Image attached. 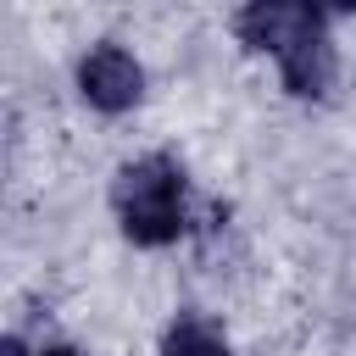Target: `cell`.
Returning <instances> with one entry per match:
<instances>
[{"label": "cell", "instance_id": "cell-5", "mask_svg": "<svg viewBox=\"0 0 356 356\" xmlns=\"http://www.w3.org/2000/svg\"><path fill=\"white\" fill-rule=\"evenodd\" d=\"M33 356H89L83 345H72V339H39V350Z\"/></svg>", "mask_w": 356, "mask_h": 356}, {"label": "cell", "instance_id": "cell-4", "mask_svg": "<svg viewBox=\"0 0 356 356\" xmlns=\"http://www.w3.org/2000/svg\"><path fill=\"white\" fill-rule=\"evenodd\" d=\"M156 356H234V345H228V334H222L211 317H200V312L184 306V312L161 328Z\"/></svg>", "mask_w": 356, "mask_h": 356}, {"label": "cell", "instance_id": "cell-3", "mask_svg": "<svg viewBox=\"0 0 356 356\" xmlns=\"http://www.w3.org/2000/svg\"><path fill=\"white\" fill-rule=\"evenodd\" d=\"M72 89L78 100L95 111V117H128L145 106V89H150V72L145 61L117 44V39H95L78 61H72Z\"/></svg>", "mask_w": 356, "mask_h": 356}, {"label": "cell", "instance_id": "cell-2", "mask_svg": "<svg viewBox=\"0 0 356 356\" xmlns=\"http://www.w3.org/2000/svg\"><path fill=\"white\" fill-rule=\"evenodd\" d=\"M111 217L117 234L134 250H172L178 239H189L195 228V189H189V167L172 150H145L128 156L111 172Z\"/></svg>", "mask_w": 356, "mask_h": 356}, {"label": "cell", "instance_id": "cell-1", "mask_svg": "<svg viewBox=\"0 0 356 356\" xmlns=\"http://www.w3.org/2000/svg\"><path fill=\"white\" fill-rule=\"evenodd\" d=\"M334 17L328 6L312 0H250L228 17L234 39L250 56H267L278 67L284 95L295 100H328L339 83V44H334Z\"/></svg>", "mask_w": 356, "mask_h": 356}]
</instances>
